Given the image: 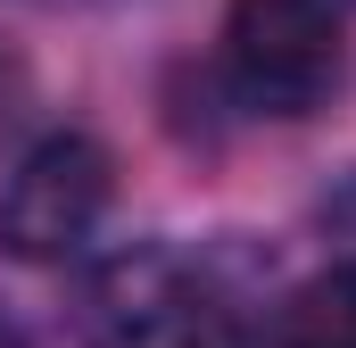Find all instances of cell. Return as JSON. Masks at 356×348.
Masks as SVG:
<instances>
[{
  "label": "cell",
  "mask_w": 356,
  "mask_h": 348,
  "mask_svg": "<svg viewBox=\"0 0 356 348\" xmlns=\"http://www.w3.org/2000/svg\"><path fill=\"white\" fill-rule=\"evenodd\" d=\"M224 67L249 108L273 116H307L323 108L340 67H348V42H340V8L332 0H232L224 17Z\"/></svg>",
  "instance_id": "6da1fadb"
},
{
  "label": "cell",
  "mask_w": 356,
  "mask_h": 348,
  "mask_svg": "<svg viewBox=\"0 0 356 348\" xmlns=\"http://www.w3.org/2000/svg\"><path fill=\"white\" fill-rule=\"evenodd\" d=\"M83 340L91 348H232V315L175 249H124L83 290Z\"/></svg>",
  "instance_id": "7a4b0ae2"
},
{
  "label": "cell",
  "mask_w": 356,
  "mask_h": 348,
  "mask_svg": "<svg viewBox=\"0 0 356 348\" xmlns=\"http://www.w3.org/2000/svg\"><path fill=\"white\" fill-rule=\"evenodd\" d=\"M116 166L91 133H50L33 141L17 174L0 182V258L17 265H58L91 241V224L108 216Z\"/></svg>",
  "instance_id": "3957f363"
},
{
  "label": "cell",
  "mask_w": 356,
  "mask_h": 348,
  "mask_svg": "<svg viewBox=\"0 0 356 348\" xmlns=\"http://www.w3.org/2000/svg\"><path fill=\"white\" fill-rule=\"evenodd\" d=\"M266 348H356V265L307 274L266 324Z\"/></svg>",
  "instance_id": "277c9868"
},
{
  "label": "cell",
  "mask_w": 356,
  "mask_h": 348,
  "mask_svg": "<svg viewBox=\"0 0 356 348\" xmlns=\"http://www.w3.org/2000/svg\"><path fill=\"white\" fill-rule=\"evenodd\" d=\"M17 91H25V67H17V50H8V42H0V116H8V108H17Z\"/></svg>",
  "instance_id": "5b68a950"
},
{
  "label": "cell",
  "mask_w": 356,
  "mask_h": 348,
  "mask_svg": "<svg viewBox=\"0 0 356 348\" xmlns=\"http://www.w3.org/2000/svg\"><path fill=\"white\" fill-rule=\"evenodd\" d=\"M0 348H25V332H17V324H0Z\"/></svg>",
  "instance_id": "8992f818"
}]
</instances>
